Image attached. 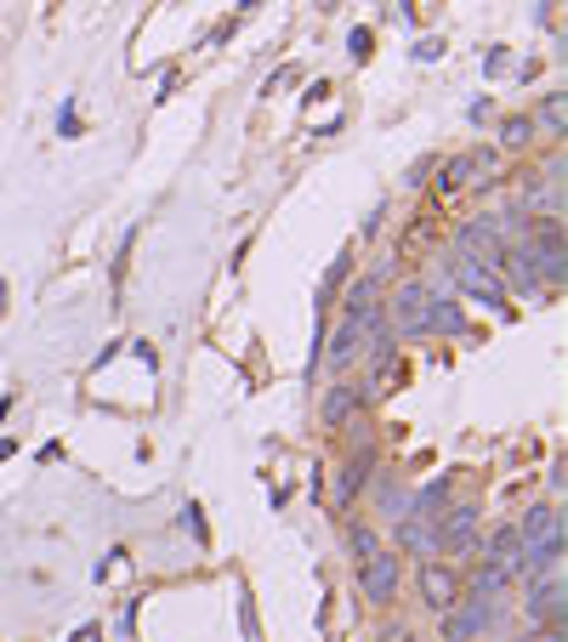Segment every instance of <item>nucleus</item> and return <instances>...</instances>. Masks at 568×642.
I'll return each mask as SVG.
<instances>
[{
  "mask_svg": "<svg viewBox=\"0 0 568 642\" xmlns=\"http://www.w3.org/2000/svg\"><path fill=\"white\" fill-rule=\"evenodd\" d=\"M131 358H137L143 369H159V353H154V342H131Z\"/></svg>",
  "mask_w": 568,
  "mask_h": 642,
  "instance_id": "27",
  "label": "nucleus"
},
{
  "mask_svg": "<svg viewBox=\"0 0 568 642\" xmlns=\"http://www.w3.org/2000/svg\"><path fill=\"white\" fill-rule=\"evenodd\" d=\"M563 597H568L563 574H541V580H528V591H523V620L528 626H563Z\"/></svg>",
  "mask_w": 568,
  "mask_h": 642,
  "instance_id": "6",
  "label": "nucleus"
},
{
  "mask_svg": "<svg viewBox=\"0 0 568 642\" xmlns=\"http://www.w3.org/2000/svg\"><path fill=\"white\" fill-rule=\"evenodd\" d=\"M415 591H421V602L432 608V615H449V608L460 602V568H455V563H438V557H426L421 574H415Z\"/></svg>",
  "mask_w": 568,
  "mask_h": 642,
  "instance_id": "5",
  "label": "nucleus"
},
{
  "mask_svg": "<svg viewBox=\"0 0 568 642\" xmlns=\"http://www.w3.org/2000/svg\"><path fill=\"white\" fill-rule=\"evenodd\" d=\"M506 245H512V240H506V228H500V217H472L466 228H455V256L489 267V274H500Z\"/></svg>",
  "mask_w": 568,
  "mask_h": 642,
  "instance_id": "2",
  "label": "nucleus"
},
{
  "mask_svg": "<svg viewBox=\"0 0 568 642\" xmlns=\"http://www.w3.org/2000/svg\"><path fill=\"white\" fill-rule=\"evenodd\" d=\"M449 495H455V478L444 472V478H432L421 495H410V512L404 518H421V523H438L444 512H449Z\"/></svg>",
  "mask_w": 568,
  "mask_h": 642,
  "instance_id": "15",
  "label": "nucleus"
},
{
  "mask_svg": "<svg viewBox=\"0 0 568 642\" xmlns=\"http://www.w3.org/2000/svg\"><path fill=\"white\" fill-rule=\"evenodd\" d=\"M534 125H546L552 137H563V125H568V103H563V91H546V103L534 109Z\"/></svg>",
  "mask_w": 568,
  "mask_h": 642,
  "instance_id": "20",
  "label": "nucleus"
},
{
  "mask_svg": "<svg viewBox=\"0 0 568 642\" xmlns=\"http://www.w3.org/2000/svg\"><path fill=\"white\" fill-rule=\"evenodd\" d=\"M517 557H523V534H517V523H500V529H489V534L478 540V563L517 568Z\"/></svg>",
  "mask_w": 568,
  "mask_h": 642,
  "instance_id": "13",
  "label": "nucleus"
},
{
  "mask_svg": "<svg viewBox=\"0 0 568 642\" xmlns=\"http://www.w3.org/2000/svg\"><path fill=\"white\" fill-rule=\"evenodd\" d=\"M376 512L392 518V523L410 512V495H404V484H398V478H381V484H376Z\"/></svg>",
  "mask_w": 568,
  "mask_h": 642,
  "instance_id": "19",
  "label": "nucleus"
},
{
  "mask_svg": "<svg viewBox=\"0 0 568 642\" xmlns=\"http://www.w3.org/2000/svg\"><path fill=\"white\" fill-rule=\"evenodd\" d=\"M563 523L557 529H546L541 540H523V557H517V568L512 574H528V580H541V574H563Z\"/></svg>",
  "mask_w": 568,
  "mask_h": 642,
  "instance_id": "7",
  "label": "nucleus"
},
{
  "mask_svg": "<svg viewBox=\"0 0 568 642\" xmlns=\"http://www.w3.org/2000/svg\"><path fill=\"white\" fill-rule=\"evenodd\" d=\"M358 410H364V392L347 387V381H336V387L324 392V410H319V416H324V427H347Z\"/></svg>",
  "mask_w": 568,
  "mask_h": 642,
  "instance_id": "16",
  "label": "nucleus"
},
{
  "mask_svg": "<svg viewBox=\"0 0 568 642\" xmlns=\"http://www.w3.org/2000/svg\"><path fill=\"white\" fill-rule=\"evenodd\" d=\"M370 52H376V35H370V29H353V35H347V57L370 63Z\"/></svg>",
  "mask_w": 568,
  "mask_h": 642,
  "instance_id": "23",
  "label": "nucleus"
},
{
  "mask_svg": "<svg viewBox=\"0 0 568 642\" xmlns=\"http://www.w3.org/2000/svg\"><path fill=\"white\" fill-rule=\"evenodd\" d=\"M392 552H415L421 563H426V557H438V552H444V546H438V523L398 518V529H392Z\"/></svg>",
  "mask_w": 568,
  "mask_h": 642,
  "instance_id": "12",
  "label": "nucleus"
},
{
  "mask_svg": "<svg viewBox=\"0 0 568 642\" xmlns=\"http://www.w3.org/2000/svg\"><path fill=\"white\" fill-rule=\"evenodd\" d=\"M512 586H517V574L500 563H472V574H460V597H483V602H500Z\"/></svg>",
  "mask_w": 568,
  "mask_h": 642,
  "instance_id": "9",
  "label": "nucleus"
},
{
  "mask_svg": "<svg viewBox=\"0 0 568 642\" xmlns=\"http://www.w3.org/2000/svg\"><path fill=\"white\" fill-rule=\"evenodd\" d=\"M387 642H415V631H404V626H392V631H387Z\"/></svg>",
  "mask_w": 568,
  "mask_h": 642,
  "instance_id": "30",
  "label": "nucleus"
},
{
  "mask_svg": "<svg viewBox=\"0 0 568 642\" xmlns=\"http://www.w3.org/2000/svg\"><path fill=\"white\" fill-rule=\"evenodd\" d=\"M69 642H103V631H97V626H80V631H75Z\"/></svg>",
  "mask_w": 568,
  "mask_h": 642,
  "instance_id": "29",
  "label": "nucleus"
},
{
  "mask_svg": "<svg viewBox=\"0 0 568 642\" xmlns=\"http://www.w3.org/2000/svg\"><path fill=\"white\" fill-rule=\"evenodd\" d=\"M376 450H358V455H347V466H342V478H336V512L347 518L353 512V500L370 489V478H376Z\"/></svg>",
  "mask_w": 568,
  "mask_h": 642,
  "instance_id": "8",
  "label": "nucleus"
},
{
  "mask_svg": "<svg viewBox=\"0 0 568 642\" xmlns=\"http://www.w3.org/2000/svg\"><path fill=\"white\" fill-rule=\"evenodd\" d=\"M131 245H137V228L120 240V251H114V296H120V285H125V262H131Z\"/></svg>",
  "mask_w": 568,
  "mask_h": 642,
  "instance_id": "24",
  "label": "nucleus"
},
{
  "mask_svg": "<svg viewBox=\"0 0 568 642\" xmlns=\"http://www.w3.org/2000/svg\"><path fill=\"white\" fill-rule=\"evenodd\" d=\"M466 324V308L449 296H426V308H421V335H460Z\"/></svg>",
  "mask_w": 568,
  "mask_h": 642,
  "instance_id": "14",
  "label": "nucleus"
},
{
  "mask_svg": "<svg viewBox=\"0 0 568 642\" xmlns=\"http://www.w3.org/2000/svg\"><path fill=\"white\" fill-rule=\"evenodd\" d=\"M444 620V642H478L500 626V602H483V597H460Z\"/></svg>",
  "mask_w": 568,
  "mask_h": 642,
  "instance_id": "3",
  "label": "nucleus"
},
{
  "mask_svg": "<svg viewBox=\"0 0 568 642\" xmlns=\"http://www.w3.org/2000/svg\"><path fill=\"white\" fill-rule=\"evenodd\" d=\"M478 523H483V506L478 500H460L438 518V546L455 557H478Z\"/></svg>",
  "mask_w": 568,
  "mask_h": 642,
  "instance_id": "4",
  "label": "nucleus"
},
{
  "mask_svg": "<svg viewBox=\"0 0 568 642\" xmlns=\"http://www.w3.org/2000/svg\"><path fill=\"white\" fill-rule=\"evenodd\" d=\"M57 131H63V137H80V114H75V103H63V114H57Z\"/></svg>",
  "mask_w": 568,
  "mask_h": 642,
  "instance_id": "26",
  "label": "nucleus"
},
{
  "mask_svg": "<svg viewBox=\"0 0 568 642\" xmlns=\"http://www.w3.org/2000/svg\"><path fill=\"white\" fill-rule=\"evenodd\" d=\"M376 546H381V534H376L370 523H353V518H347V552H353V563H358V557H370Z\"/></svg>",
  "mask_w": 568,
  "mask_h": 642,
  "instance_id": "21",
  "label": "nucleus"
},
{
  "mask_svg": "<svg viewBox=\"0 0 568 642\" xmlns=\"http://www.w3.org/2000/svg\"><path fill=\"white\" fill-rule=\"evenodd\" d=\"M517 642H563V626H528Z\"/></svg>",
  "mask_w": 568,
  "mask_h": 642,
  "instance_id": "25",
  "label": "nucleus"
},
{
  "mask_svg": "<svg viewBox=\"0 0 568 642\" xmlns=\"http://www.w3.org/2000/svg\"><path fill=\"white\" fill-rule=\"evenodd\" d=\"M358 342H364V335H358V319H353V313H342V319H336V335H324L330 376H347L353 358H358Z\"/></svg>",
  "mask_w": 568,
  "mask_h": 642,
  "instance_id": "11",
  "label": "nucleus"
},
{
  "mask_svg": "<svg viewBox=\"0 0 568 642\" xmlns=\"http://www.w3.org/2000/svg\"><path fill=\"white\" fill-rule=\"evenodd\" d=\"M347 274H353V251H342L336 262H330V274H324V301H330V296H336V290L347 285Z\"/></svg>",
  "mask_w": 568,
  "mask_h": 642,
  "instance_id": "22",
  "label": "nucleus"
},
{
  "mask_svg": "<svg viewBox=\"0 0 568 642\" xmlns=\"http://www.w3.org/2000/svg\"><path fill=\"white\" fill-rule=\"evenodd\" d=\"M250 7H261V0H245V12H250Z\"/></svg>",
  "mask_w": 568,
  "mask_h": 642,
  "instance_id": "31",
  "label": "nucleus"
},
{
  "mask_svg": "<svg viewBox=\"0 0 568 642\" xmlns=\"http://www.w3.org/2000/svg\"><path fill=\"white\" fill-rule=\"evenodd\" d=\"M438 57H444V41H421L415 46V63H438Z\"/></svg>",
  "mask_w": 568,
  "mask_h": 642,
  "instance_id": "28",
  "label": "nucleus"
},
{
  "mask_svg": "<svg viewBox=\"0 0 568 642\" xmlns=\"http://www.w3.org/2000/svg\"><path fill=\"white\" fill-rule=\"evenodd\" d=\"M557 523H563V506H557V500H534L528 512L517 518V534H523V540H541V534L557 529Z\"/></svg>",
  "mask_w": 568,
  "mask_h": 642,
  "instance_id": "18",
  "label": "nucleus"
},
{
  "mask_svg": "<svg viewBox=\"0 0 568 642\" xmlns=\"http://www.w3.org/2000/svg\"><path fill=\"white\" fill-rule=\"evenodd\" d=\"M432 171H438V177H432V193H438V199H455V193H472V188H478V159H472V154L438 159Z\"/></svg>",
  "mask_w": 568,
  "mask_h": 642,
  "instance_id": "10",
  "label": "nucleus"
},
{
  "mask_svg": "<svg viewBox=\"0 0 568 642\" xmlns=\"http://www.w3.org/2000/svg\"><path fill=\"white\" fill-rule=\"evenodd\" d=\"M398 586H404V557H398L387 540H381L370 557H358V597L376 602V608H392L398 602Z\"/></svg>",
  "mask_w": 568,
  "mask_h": 642,
  "instance_id": "1",
  "label": "nucleus"
},
{
  "mask_svg": "<svg viewBox=\"0 0 568 642\" xmlns=\"http://www.w3.org/2000/svg\"><path fill=\"white\" fill-rule=\"evenodd\" d=\"M494 137H500V143H494L500 154H523V148L534 143V114H506V120L494 125Z\"/></svg>",
  "mask_w": 568,
  "mask_h": 642,
  "instance_id": "17",
  "label": "nucleus"
}]
</instances>
